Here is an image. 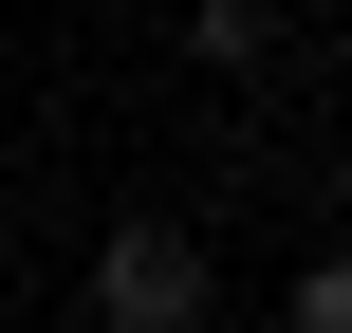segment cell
I'll return each instance as SVG.
<instances>
[{
    "label": "cell",
    "instance_id": "cell-3",
    "mask_svg": "<svg viewBox=\"0 0 352 333\" xmlns=\"http://www.w3.org/2000/svg\"><path fill=\"white\" fill-rule=\"evenodd\" d=\"M297 333H352V241H316V260H297Z\"/></svg>",
    "mask_w": 352,
    "mask_h": 333
},
{
    "label": "cell",
    "instance_id": "cell-2",
    "mask_svg": "<svg viewBox=\"0 0 352 333\" xmlns=\"http://www.w3.org/2000/svg\"><path fill=\"white\" fill-rule=\"evenodd\" d=\"M186 56H204V74H260L278 19H260V0H186Z\"/></svg>",
    "mask_w": 352,
    "mask_h": 333
},
{
    "label": "cell",
    "instance_id": "cell-1",
    "mask_svg": "<svg viewBox=\"0 0 352 333\" xmlns=\"http://www.w3.org/2000/svg\"><path fill=\"white\" fill-rule=\"evenodd\" d=\"M223 315V260L167 222V204H130L111 241H93V333H204Z\"/></svg>",
    "mask_w": 352,
    "mask_h": 333
},
{
    "label": "cell",
    "instance_id": "cell-4",
    "mask_svg": "<svg viewBox=\"0 0 352 333\" xmlns=\"http://www.w3.org/2000/svg\"><path fill=\"white\" fill-rule=\"evenodd\" d=\"M334 222H352V130H334Z\"/></svg>",
    "mask_w": 352,
    "mask_h": 333
}]
</instances>
